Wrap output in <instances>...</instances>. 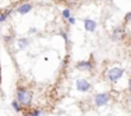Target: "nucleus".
<instances>
[{"instance_id": "20", "label": "nucleus", "mask_w": 131, "mask_h": 116, "mask_svg": "<svg viewBox=\"0 0 131 116\" xmlns=\"http://www.w3.org/2000/svg\"><path fill=\"white\" fill-rule=\"evenodd\" d=\"M102 1H107V0H102Z\"/></svg>"}, {"instance_id": "14", "label": "nucleus", "mask_w": 131, "mask_h": 116, "mask_svg": "<svg viewBox=\"0 0 131 116\" xmlns=\"http://www.w3.org/2000/svg\"><path fill=\"white\" fill-rule=\"evenodd\" d=\"M59 33H60V36H61L62 38L65 40V42H66V43L69 42V35H68V32H66L65 30H60V32H59Z\"/></svg>"}, {"instance_id": "16", "label": "nucleus", "mask_w": 131, "mask_h": 116, "mask_svg": "<svg viewBox=\"0 0 131 116\" xmlns=\"http://www.w3.org/2000/svg\"><path fill=\"white\" fill-rule=\"evenodd\" d=\"M36 32H37V28H36V27H32V28L28 30V33H31V35H35Z\"/></svg>"}, {"instance_id": "22", "label": "nucleus", "mask_w": 131, "mask_h": 116, "mask_svg": "<svg viewBox=\"0 0 131 116\" xmlns=\"http://www.w3.org/2000/svg\"><path fill=\"white\" fill-rule=\"evenodd\" d=\"M0 13H1V12H0Z\"/></svg>"}, {"instance_id": "18", "label": "nucleus", "mask_w": 131, "mask_h": 116, "mask_svg": "<svg viewBox=\"0 0 131 116\" xmlns=\"http://www.w3.org/2000/svg\"><path fill=\"white\" fill-rule=\"evenodd\" d=\"M23 116H31L29 115V111H23V114H22Z\"/></svg>"}, {"instance_id": "10", "label": "nucleus", "mask_w": 131, "mask_h": 116, "mask_svg": "<svg viewBox=\"0 0 131 116\" xmlns=\"http://www.w3.org/2000/svg\"><path fill=\"white\" fill-rule=\"evenodd\" d=\"M13 10L12 9H9V10H5L4 13H0V23H3V22H5L6 21V18L10 15V13H12Z\"/></svg>"}, {"instance_id": "7", "label": "nucleus", "mask_w": 131, "mask_h": 116, "mask_svg": "<svg viewBox=\"0 0 131 116\" xmlns=\"http://www.w3.org/2000/svg\"><path fill=\"white\" fill-rule=\"evenodd\" d=\"M32 4H29V3H23V4H20L18 8H17V13H19L20 15H24V14H28L31 10H32Z\"/></svg>"}, {"instance_id": "2", "label": "nucleus", "mask_w": 131, "mask_h": 116, "mask_svg": "<svg viewBox=\"0 0 131 116\" xmlns=\"http://www.w3.org/2000/svg\"><path fill=\"white\" fill-rule=\"evenodd\" d=\"M125 74V70L122 68H118V66H113L111 68L108 72H107V79L111 82V83H117L121 78L124 77Z\"/></svg>"}, {"instance_id": "3", "label": "nucleus", "mask_w": 131, "mask_h": 116, "mask_svg": "<svg viewBox=\"0 0 131 116\" xmlns=\"http://www.w3.org/2000/svg\"><path fill=\"white\" fill-rule=\"evenodd\" d=\"M111 101V94L107 93V92H103V93H97L94 96V105L97 107H103L106 105H108Z\"/></svg>"}, {"instance_id": "9", "label": "nucleus", "mask_w": 131, "mask_h": 116, "mask_svg": "<svg viewBox=\"0 0 131 116\" xmlns=\"http://www.w3.org/2000/svg\"><path fill=\"white\" fill-rule=\"evenodd\" d=\"M29 43H31V41H29V38H27V37L18 38V41H17V45H18V47H19L20 50H24V49H27V47L29 46Z\"/></svg>"}, {"instance_id": "15", "label": "nucleus", "mask_w": 131, "mask_h": 116, "mask_svg": "<svg viewBox=\"0 0 131 116\" xmlns=\"http://www.w3.org/2000/svg\"><path fill=\"white\" fill-rule=\"evenodd\" d=\"M68 22H69V24H70V26H74V24L77 23V19H75V18H74V17L71 15V17H70V18L68 19Z\"/></svg>"}, {"instance_id": "12", "label": "nucleus", "mask_w": 131, "mask_h": 116, "mask_svg": "<svg viewBox=\"0 0 131 116\" xmlns=\"http://www.w3.org/2000/svg\"><path fill=\"white\" fill-rule=\"evenodd\" d=\"M61 17H62L65 21H68V19L71 17V10H70V9H68V8H66V9H64V10L61 12Z\"/></svg>"}, {"instance_id": "6", "label": "nucleus", "mask_w": 131, "mask_h": 116, "mask_svg": "<svg viewBox=\"0 0 131 116\" xmlns=\"http://www.w3.org/2000/svg\"><path fill=\"white\" fill-rule=\"evenodd\" d=\"M77 69H79V70H84V72H89V70H92L93 69V63L90 61V60H85V61H79L77 65Z\"/></svg>"}, {"instance_id": "21", "label": "nucleus", "mask_w": 131, "mask_h": 116, "mask_svg": "<svg viewBox=\"0 0 131 116\" xmlns=\"http://www.w3.org/2000/svg\"><path fill=\"white\" fill-rule=\"evenodd\" d=\"M130 102H131V97H130Z\"/></svg>"}, {"instance_id": "5", "label": "nucleus", "mask_w": 131, "mask_h": 116, "mask_svg": "<svg viewBox=\"0 0 131 116\" xmlns=\"http://www.w3.org/2000/svg\"><path fill=\"white\" fill-rule=\"evenodd\" d=\"M83 23H84V28L87 32H94L97 30V22L90 19V18H85L83 21Z\"/></svg>"}, {"instance_id": "1", "label": "nucleus", "mask_w": 131, "mask_h": 116, "mask_svg": "<svg viewBox=\"0 0 131 116\" xmlns=\"http://www.w3.org/2000/svg\"><path fill=\"white\" fill-rule=\"evenodd\" d=\"M15 96H17V101L22 105V107H29L32 105L33 93L31 89H28L26 87H18Z\"/></svg>"}, {"instance_id": "8", "label": "nucleus", "mask_w": 131, "mask_h": 116, "mask_svg": "<svg viewBox=\"0 0 131 116\" xmlns=\"http://www.w3.org/2000/svg\"><path fill=\"white\" fill-rule=\"evenodd\" d=\"M124 35H125V30H124L122 26H117L112 31V38L115 40V41H120V40L124 37Z\"/></svg>"}, {"instance_id": "19", "label": "nucleus", "mask_w": 131, "mask_h": 116, "mask_svg": "<svg viewBox=\"0 0 131 116\" xmlns=\"http://www.w3.org/2000/svg\"><path fill=\"white\" fill-rule=\"evenodd\" d=\"M129 89L131 91V79H130V82H129Z\"/></svg>"}, {"instance_id": "4", "label": "nucleus", "mask_w": 131, "mask_h": 116, "mask_svg": "<svg viewBox=\"0 0 131 116\" xmlns=\"http://www.w3.org/2000/svg\"><path fill=\"white\" fill-rule=\"evenodd\" d=\"M92 88V84L89 83V80L87 79H78L77 80V89L82 93H87L90 91Z\"/></svg>"}, {"instance_id": "11", "label": "nucleus", "mask_w": 131, "mask_h": 116, "mask_svg": "<svg viewBox=\"0 0 131 116\" xmlns=\"http://www.w3.org/2000/svg\"><path fill=\"white\" fill-rule=\"evenodd\" d=\"M12 107H13V110H14L15 112H20V111H22V105H20L17 100L12 102Z\"/></svg>"}, {"instance_id": "17", "label": "nucleus", "mask_w": 131, "mask_h": 116, "mask_svg": "<svg viewBox=\"0 0 131 116\" xmlns=\"http://www.w3.org/2000/svg\"><path fill=\"white\" fill-rule=\"evenodd\" d=\"M131 21V12H129L126 15H125V22H130Z\"/></svg>"}, {"instance_id": "13", "label": "nucleus", "mask_w": 131, "mask_h": 116, "mask_svg": "<svg viewBox=\"0 0 131 116\" xmlns=\"http://www.w3.org/2000/svg\"><path fill=\"white\" fill-rule=\"evenodd\" d=\"M42 114H43V111L40 110V109H32V110H29V115L31 116H42Z\"/></svg>"}]
</instances>
